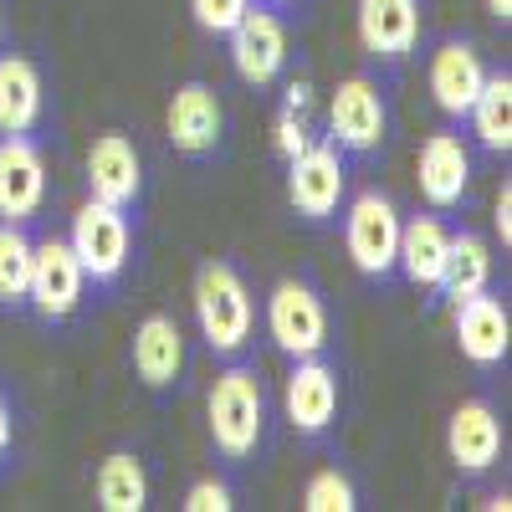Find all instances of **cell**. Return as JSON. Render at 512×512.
<instances>
[{
    "label": "cell",
    "instance_id": "6da1fadb",
    "mask_svg": "<svg viewBox=\"0 0 512 512\" xmlns=\"http://www.w3.org/2000/svg\"><path fill=\"white\" fill-rule=\"evenodd\" d=\"M205 436L210 451L226 472H246L267 456L272 446V395H267V379L262 364L251 354L246 359H226L216 384L205 395Z\"/></svg>",
    "mask_w": 512,
    "mask_h": 512
},
{
    "label": "cell",
    "instance_id": "7a4b0ae2",
    "mask_svg": "<svg viewBox=\"0 0 512 512\" xmlns=\"http://www.w3.org/2000/svg\"><path fill=\"white\" fill-rule=\"evenodd\" d=\"M195 328L205 338V349L216 354L221 364L226 359H246L256 349V297L241 277L236 262L226 256H205L195 267Z\"/></svg>",
    "mask_w": 512,
    "mask_h": 512
},
{
    "label": "cell",
    "instance_id": "3957f363",
    "mask_svg": "<svg viewBox=\"0 0 512 512\" xmlns=\"http://www.w3.org/2000/svg\"><path fill=\"white\" fill-rule=\"evenodd\" d=\"M287 205H292V216L313 226V231H328L338 226V210H344L349 200V180H354V159L338 149L328 134H318L303 154H292L287 164Z\"/></svg>",
    "mask_w": 512,
    "mask_h": 512
},
{
    "label": "cell",
    "instance_id": "277c9868",
    "mask_svg": "<svg viewBox=\"0 0 512 512\" xmlns=\"http://www.w3.org/2000/svg\"><path fill=\"white\" fill-rule=\"evenodd\" d=\"M338 221H344V251H349L354 272L374 287H390L395 282V251H400V221H405L400 205L369 185V190L344 200Z\"/></svg>",
    "mask_w": 512,
    "mask_h": 512
},
{
    "label": "cell",
    "instance_id": "5b68a950",
    "mask_svg": "<svg viewBox=\"0 0 512 512\" xmlns=\"http://www.w3.org/2000/svg\"><path fill=\"white\" fill-rule=\"evenodd\" d=\"M262 323H267L272 349H277V354H287V359L328 354V333H333V318H328V297H323V287H318L308 272L282 277V282L267 292Z\"/></svg>",
    "mask_w": 512,
    "mask_h": 512
},
{
    "label": "cell",
    "instance_id": "8992f818",
    "mask_svg": "<svg viewBox=\"0 0 512 512\" xmlns=\"http://www.w3.org/2000/svg\"><path fill=\"white\" fill-rule=\"evenodd\" d=\"M328 139L349 159H374L390 144V93L374 72H349L328 93Z\"/></svg>",
    "mask_w": 512,
    "mask_h": 512
},
{
    "label": "cell",
    "instance_id": "52a82bcc",
    "mask_svg": "<svg viewBox=\"0 0 512 512\" xmlns=\"http://www.w3.org/2000/svg\"><path fill=\"white\" fill-rule=\"evenodd\" d=\"M67 246L77 251L82 272H88V287L113 292L128 277V262H134V216L103 200H82L67 226Z\"/></svg>",
    "mask_w": 512,
    "mask_h": 512
},
{
    "label": "cell",
    "instance_id": "ba28073f",
    "mask_svg": "<svg viewBox=\"0 0 512 512\" xmlns=\"http://www.w3.org/2000/svg\"><path fill=\"white\" fill-rule=\"evenodd\" d=\"M88 303V272H82L77 251L67 246V236L47 231L31 246V287H26V313L41 328H62L82 313Z\"/></svg>",
    "mask_w": 512,
    "mask_h": 512
},
{
    "label": "cell",
    "instance_id": "9c48e42d",
    "mask_svg": "<svg viewBox=\"0 0 512 512\" xmlns=\"http://www.w3.org/2000/svg\"><path fill=\"white\" fill-rule=\"evenodd\" d=\"M472 180H477V154H472V144H466V134L456 123H446V128L420 139L415 185H420L425 210H436V216H461V210L472 205Z\"/></svg>",
    "mask_w": 512,
    "mask_h": 512
},
{
    "label": "cell",
    "instance_id": "30bf717a",
    "mask_svg": "<svg viewBox=\"0 0 512 512\" xmlns=\"http://www.w3.org/2000/svg\"><path fill=\"white\" fill-rule=\"evenodd\" d=\"M164 139L180 159L190 164H216L226 154V103L216 93V82L185 77L164 108Z\"/></svg>",
    "mask_w": 512,
    "mask_h": 512
},
{
    "label": "cell",
    "instance_id": "8fae6325",
    "mask_svg": "<svg viewBox=\"0 0 512 512\" xmlns=\"http://www.w3.org/2000/svg\"><path fill=\"white\" fill-rule=\"evenodd\" d=\"M226 41V57H231V72L246 82V88H277L282 72H287V57H292V36H287V16L277 6H262L251 0L246 16L221 36Z\"/></svg>",
    "mask_w": 512,
    "mask_h": 512
},
{
    "label": "cell",
    "instance_id": "7c38bea8",
    "mask_svg": "<svg viewBox=\"0 0 512 512\" xmlns=\"http://www.w3.org/2000/svg\"><path fill=\"white\" fill-rule=\"evenodd\" d=\"M338 410H344V379H338V364L328 354H308L292 359V374L282 384V415L308 446H323L338 425Z\"/></svg>",
    "mask_w": 512,
    "mask_h": 512
},
{
    "label": "cell",
    "instance_id": "4fadbf2b",
    "mask_svg": "<svg viewBox=\"0 0 512 512\" xmlns=\"http://www.w3.org/2000/svg\"><path fill=\"white\" fill-rule=\"evenodd\" d=\"M354 31H359V52L379 72L395 77L405 62L420 57L425 0H359L354 6Z\"/></svg>",
    "mask_w": 512,
    "mask_h": 512
},
{
    "label": "cell",
    "instance_id": "5bb4252c",
    "mask_svg": "<svg viewBox=\"0 0 512 512\" xmlns=\"http://www.w3.org/2000/svg\"><path fill=\"white\" fill-rule=\"evenodd\" d=\"M82 185H88V200H103L113 210H128L139 216L149 175H144V154L139 144L123 134V128H108L88 144V159H82Z\"/></svg>",
    "mask_w": 512,
    "mask_h": 512
},
{
    "label": "cell",
    "instance_id": "9a60e30c",
    "mask_svg": "<svg viewBox=\"0 0 512 512\" xmlns=\"http://www.w3.org/2000/svg\"><path fill=\"white\" fill-rule=\"evenodd\" d=\"M47 154L36 134H0V221L11 226H36L47 216Z\"/></svg>",
    "mask_w": 512,
    "mask_h": 512
},
{
    "label": "cell",
    "instance_id": "2e32d148",
    "mask_svg": "<svg viewBox=\"0 0 512 512\" xmlns=\"http://www.w3.org/2000/svg\"><path fill=\"white\" fill-rule=\"evenodd\" d=\"M487 62L477 52V41L472 36H441L431 52H425V88H431V103L441 108L446 123L461 128L466 108L477 103L482 93V82H487Z\"/></svg>",
    "mask_w": 512,
    "mask_h": 512
},
{
    "label": "cell",
    "instance_id": "e0dca14e",
    "mask_svg": "<svg viewBox=\"0 0 512 512\" xmlns=\"http://www.w3.org/2000/svg\"><path fill=\"white\" fill-rule=\"evenodd\" d=\"M128 364L134 379L154 400H169L185 390V328L175 313H149L134 328V344H128Z\"/></svg>",
    "mask_w": 512,
    "mask_h": 512
},
{
    "label": "cell",
    "instance_id": "ac0fdd59",
    "mask_svg": "<svg viewBox=\"0 0 512 512\" xmlns=\"http://www.w3.org/2000/svg\"><path fill=\"white\" fill-rule=\"evenodd\" d=\"M451 333H456L461 359L477 369H502L512 354V313L492 287L451 303Z\"/></svg>",
    "mask_w": 512,
    "mask_h": 512
},
{
    "label": "cell",
    "instance_id": "d6986e66",
    "mask_svg": "<svg viewBox=\"0 0 512 512\" xmlns=\"http://www.w3.org/2000/svg\"><path fill=\"white\" fill-rule=\"evenodd\" d=\"M502 446H507V431H502V415L492 400H461L446 420V456L456 466V477L477 482L487 477L492 466L502 461Z\"/></svg>",
    "mask_w": 512,
    "mask_h": 512
},
{
    "label": "cell",
    "instance_id": "ffe728a7",
    "mask_svg": "<svg viewBox=\"0 0 512 512\" xmlns=\"http://www.w3.org/2000/svg\"><path fill=\"white\" fill-rule=\"evenodd\" d=\"M446 246H451V226L436 210L405 216L400 221V251H395V277L436 303V287H441V272H446Z\"/></svg>",
    "mask_w": 512,
    "mask_h": 512
},
{
    "label": "cell",
    "instance_id": "44dd1931",
    "mask_svg": "<svg viewBox=\"0 0 512 512\" xmlns=\"http://www.w3.org/2000/svg\"><path fill=\"white\" fill-rule=\"evenodd\" d=\"M47 118V77L26 52H0V134H36Z\"/></svg>",
    "mask_w": 512,
    "mask_h": 512
},
{
    "label": "cell",
    "instance_id": "7402d4cb",
    "mask_svg": "<svg viewBox=\"0 0 512 512\" xmlns=\"http://www.w3.org/2000/svg\"><path fill=\"white\" fill-rule=\"evenodd\" d=\"M492 272H497L492 241L482 231L456 226L451 246H446V272H441V287H436V303H461V297H472V292H487Z\"/></svg>",
    "mask_w": 512,
    "mask_h": 512
},
{
    "label": "cell",
    "instance_id": "603a6c76",
    "mask_svg": "<svg viewBox=\"0 0 512 512\" xmlns=\"http://www.w3.org/2000/svg\"><path fill=\"white\" fill-rule=\"evenodd\" d=\"M149 466L139 451H128V446H113L103 461H98V472H93V502L103 512H144L149 507Z\"/></svg>",
    "mask_w": 512,
    "mask_h": 512
},
{
    "label": "cell",
    "instance_id": "cb8c5ba5",
    "mask_svg": "<svg viewBox=\"0 0 512 512\" xmlns=\"http://www.w3.org/2000/svg\"><path fill=\"white\" fill-rule=\"evenodd\" d=\"M466 134L477 139V149L482 154H512V72L502 67V72H487V82H482V93H477V103L466 108Z\"/></svg>",
    "mask_w": 512,
    "mask_h": 512
},
{
    "label": "cell",
    "instance_id": "d4e9b609",
    "mask_svg": "<svg viewBox=\"0 0 512 512\" xmlns=\"http://www.w3.org/2000/svg\"><path fill=\"white\" fill-rule=\"evenodd\" d=\"M313 82L308 77H297L287 82V93H282V108L272 118V154L287 164L292 154H303L313 139H318V113H313Z\"/></svg>",
    "mask_w": 512,
    "mask_h": 512
},
{
    "label": "cell",
    "instance_id": "484cf974",
    "mask_svg": "<svg viewBox=\"0 0 512 512\" xmlns=\"http://www.w3.org/2000/svg\"><path fill=\"white\" fill-rule=\"evenodd\" d=\"M31 226L0 221V313L21 318L26 313V287H31Z\"/></svg>",
    "mask_w": 512,
    "mask_h": 512
},
{
    "label": "cell",
    "instance_id": "4316f807",
    "mask_svg": "<svg viewBox=\"0 0 512 512\" xmlns=\"http://www.w3.org/2000/svg\"><path fill=\"white\" fill-rule=\"evenodd\" d=\"M303 507L308 512H359L364 497L354 487V477L344 466H318V472L303 482Z\"/></svg>",
    "mask_w": 512,
    "mask_h": 512
},
{
    "label": "cell",
    "instance_id": "83f0119b",
    "mask_svg": "<svg viewBox=\"0 0 512 512\" xmlns=\"http://www.w3.org/2000/svg\"><path fill=\"white\" fill-rule=\"evenodd\" d=\"M16 456H21V400L0 379V477L16 472Z\"/></svg>",
    "mask_w": 512,
    "mask_h": 512
},
{
    "label": "cell",
    "instance_id": "f1b7e54d",
    "mask_svg": "<svg viewBox=\"0 0 512 512\" xmlns=\"http://www.w3.org/2000/svg\"><path fill=\"white\" fill-rule=\"evenodd\" d=\"M185 512H231L236 507V487H231V477H200V482H190L185 487V502H180Z\"/></svg>",
    "mask_w": 512,
    "mask_h": 512
},
{
    "label": "cell",
    "instance_id": "f546056e",
    "mask_svg": "<svg viewBox=\"0 0 512 512\" xmlns=\"http://www.w3.org/2000/svg\"><path fill=\"white\" fill-rule=\"evenodd\" d=\"M251 0H190V16L205 36H226L241 16H246Z\"/></svg>",
    "mask_w": 512,
    "mask_h": 512
},
{
    "label": "cell",
    "instance_id": "4dcf8cb0",
    "mask_svg": "<svg viewBox=\"0 0 512 512\" xmlns=\"http://www.w3.org/2000/svg\"><path fill=\"white\" fill-rule=\"evenodd\" d=\"M492 231H497V241H502V251H507V246H512V185H507V180H502V190H497Z\"/></svg>",
    "mask_w": 512,
    "mask_h": 512
},
{
    "label": "cell",
    "instance_id": "1f68e13d",
    "mask_svg": "<svg viewBox=\"0 0 512 512\" xmlns=\"http://www.w3.org/2000/svg\"><path fill=\"white\" fill-rule=\"evenodd\" d=\"M482 6H487V16H492L497 26H507V21H512V0H482Z\"/></svg>",
    "mask_w": 512,
    "mask_h": 512
},
{
    "label": "cell",
    "instance_id": "d6a6232c",
    "mask_svg": "<svg viewBox=\"0 0 512 512\" xmlns=\"http://www.w3.org/2000/svg\"><path fill=\"white\" fill-rule=\"evenodd\" d=\"M262 6H277V11H297L303 0H262Z\"/></svg>",
    "mask_w": 512,
    "mask_h": 512
},
{
    "label": "cell",
    "instance_id": "836d02e7",
    "mask_svg": "<svg viewBox=\"0 0 512 512\" xmlns=\"http://www.w3.org/2000/svg\"><path fill=\"white\" fill-rule=\"evenodd\" d=\"M0 52H6V0H0Z\"/></svg>",
    "mask_w": 512,
    "mask_h": 512
}]
</instances>
